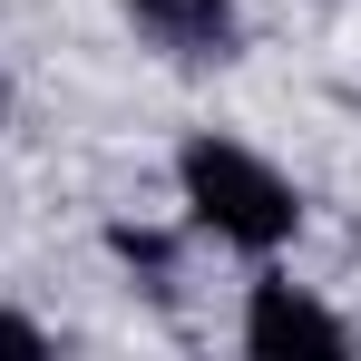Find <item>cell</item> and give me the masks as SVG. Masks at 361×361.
Listing matches in <instances>:
<instances>
[{
	"mask_svg": "<svg viewBox=\"0 0 361 361\" xmlns=\"http://www.w3.org/2000/svg\"><path fill=\"white\" fill-rule=\"evenodd\" d=\"M176 195H185V215L215 244H235V254H283L302 235V195L254 147H235V137H185L176 147Z\"/></svg>",
	"mask_w": 361,
	"mask_h": 361,
	"instance_id": "1",
	"label": "cell"
},
{
	"mask_svg": "<svg viewBox=\"0 0 361 361\" xmlns=\"http://www.w3.org/2000/svg\"><path fill=\"white\" fill-rule=\"evenodd\" d=\"M244 352L254 361H293V352L302 361H342L352 332L302 293V283H254V293H244Z\"/></svg>",
	"mask_w": 361,
	"mask_h": 361,
	"instance_id": "2",
	"label": "cell"
},
{
	"mask_svg": "<svg viewBox=\"0 0 361 361\" xmlns=\"http://www.w3.org/2000/svg\"><path fill=\"white\" fill-rule=\"evenodd\" d=\"M127 20H137L166 59H235V39H244L235 0H127Z\"/></svg>",
	"mask_w": 361,
	"mask_h": 361,
	"instance_id": "3",
	"label": "cell"
},
{
	"mask_svg": "<svg viewBox=\"0 0 361 361\" xmlns=\"http://www.w3.org/2000/svg\"><path fill=\"white\" fill-rule=\"evenodd\" d=\"M0 352H49V332H30V322H10V312H0Z\"/></svg>",
	"mask_w": 361,
	"mask_h": 361,
	"instance_id": "4",
	"label": "cell"
}]
</instances>
